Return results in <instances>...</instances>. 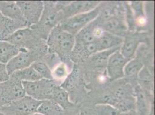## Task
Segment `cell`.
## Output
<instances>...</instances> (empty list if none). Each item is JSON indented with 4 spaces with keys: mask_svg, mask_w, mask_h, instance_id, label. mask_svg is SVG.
I'll return each instance as SVG.
<instances>
[{
    "mask_svg": "<svg viewBox=\"0 0 155 115\" xmlns=\"http://www.w3.org/2000/svg\"><path fill=\"white\" fill-rule=\"evenodd\" d=\"M38 58V53L36 51L21 48L19 52L6 64L7 72L9 76H10L17 71L30 67L34 62L37 61Z\"/></svg>",
    "mask_w": 155,
    "mask_h": 115,
    "instance_id": "ba28073f",
    "label": "cell"
},
{
    "mask_svg": "<svg viewBox=\"0 0 155 115\" xmlns=\"http://www.w3.org/2000/svg\"><path fill=\"white\" fill-rule=\"evenodd\" d=\"M9 78L8 73L6 65L0 63V83L6 82Z\"/></svg>",
    "mask_w": 155,
    "mask_h": 115,
    "instance_id": "f1b7e54d",
    "label": "cell"
},
{
    "mask_svg": "<svg viewBox=\"0 0 155 115\" xmlns=\"http://www.w3.org/2000/svg\"><path fill=\"white\" fill-rule=\"evenodd\" d=\"M120 48H114L105 51H100L92 55L88 59L90 60L91 66L98 70L106 68L107 62L110 56Z\"/></svg>",
    "mask_w": 155,
    "mask_h": 115,
    "instance_id": "2e32d148",
    "label": "cell"
},
{
    "mask_svg": "<svg viewBox=\"0 0 155 115\" xmlns=\"http://www.w3.org/2000/svg\"><path fill=\"white\" fill-rule=\"evenodd\" d=\"M42 101L25 96L0 108V115H30L37 112Z\"/></svg>",
    "mask_w": 155,
    "mask_h": 115,
    "instance_id": "3957f363",
    "label": "cell"
},
{
    "mask_svg": "<svg viewBox=\"0 0 155 115\" xmlns=\"http://www.w3.org/2000/svg\"><path fill=\"white\" fill-rule=\"evenodd\" d=\"M119 115H138L136 110H130L120 113Z\"/></svg>",
    "mask_w": 155,
    "mask_h": 115,
    "instance_id": "4dcf8cb0",
    "label": "cell"
},
{
    "mask_svg": "<svg viewBox=\"0 0 155 115\" xmlns=\"http://www.w3.org/2000/svg\"><path fill=\"white\" fill-rule=\"evenodd\" d=\"M123 37L110 32H104L103 35L96 41L98 52L105 51L114 48H120L122 45Z\"/></svg>",
    "mask_w": 155,
    "mask_h": 115,
    "instance_id": "9a60e30c",
    "label": "cell"
},
{
    "mask_svg": "<svg viewBox=\"0 0 155 115\" xmlns=\"http://www.w3.org/2000/svg\"><path fill=\"white\" fill-rule=\"evenodd\" d=\"M18 5L28 27L36 25L44 11V2L41 1H18Z\"/></svg>",
    "mask_w": 155,
    "mask_h": 115,
    "instance_id": "52a82bcc",
    "label": "cell"
},
{
    "mask_svg": "<svg viewBox=\"0 0 155 115\" xmlns=\"http://www.w3.org/2000/svg\"><path fill=\"white\" fill-rule=\"evenodd\" d=\"M100 9V4L94 9L86 13H81L65 19L59 24L67 32L74 36L86 26L97 19Z\"/></svg>",
    "mask_w": 155,
    "mask_h": 115,
    "instance_id": "5b68a950",
    "label": "cell"
},
{
    "mask_svg": "<svg viewBox=\"0 0 155 115\" xmlns=\"http://www.w3.org/2000/svg\"><path fill=\"white\" fill-rule=\"evenodd\" d=\"M2 17H3V16L2 15V14H1V12H0V19H1V18H2Z\"/></svg>",
    "mask_w": 155,
    "mask_h": 115,
    "instance_id": "d6a6232c",
    "label": "cell"
},
{
    "mask_svg": "<svg viewBox=\"0 0 155 115\" xmlns=\"http://www.w3.org/2000/svg\"><path fill=\"white\" fill-rule=\"evenodd\" d=\"M143 67V64L137 58H133L126 64L124 69V77H136L140 73Z\"/></svg>",
    "mask_w": 155,
    "mask_h": 115,
    "instance_id": "cb8c5ba5",
    "label": "cell"
},
{
    "mask_svg": "<svg viewBox=\"0 0 155 115\" xmlns=\"http://www.w3.org/2000/svg\"><path fill=\"white\" fill-rule=\"evenodd\" d=\"M20 28H22L18 23L3 16L0 19V40H5Z\"/></svg>",
    "mask_w": 155,
    "mask_h": 115,
    "instance_id": "d6986e66",
    "label": "cell"
},
{
    "mask_svg": "<svg viewBox=\"0 0 155 115\" xmlns=\"http://www.w3.org/2000/svg\"><path fill=\"white\" fill-rule=\"evenodd\" d=\"M44 8L38 24L30 27L37 35L46 40L51 31L64 20V15L58 1H43Z\"/></svg>",
    "mask_w": 155,
    "mask_h": 115,
    "instance_id": "7a4b0ae2",
    "label": "cell"
},
{
    "mask_svg": "<svg viewBox=\"0 0 155 115\" xmlns=\"http://www.w3.org/2000/svg\"><path fill=\"white\" fill-rule=\"evenodd\" d=\"M63 109L52 100L42 101L37 112L42 115H63Z\"/></svg>",
    "mask_w": 155,
    "mask_h": 115,
    "instance_id": "ffe728a7",
    "label": "cell"
},
{
    "mask_svg": "<svg viewBox=\"0 0 155 115\" xmlns=\"http://www.w3.org/2000/svg\"><path fill=\"white\" fill-rule=\"evenodd\" d=\"M100 4L101 2L96 1H70L62 9L64 20L77 14L90 12L98 7Z\"/></svg>",
    "mask_w": 155,
    "mask_h": 115,
    "instance_id": "30bf717a",
    "label": "cell"
},
{
    "mask_svg": "<svg viewBox=\"0 0 155 115\" xmlns=\"http://www.w3.org/2000/svg\"><path fill=\"white\" fill-rule=\"evenodd\" d=\"M98 23L105 31L123 37L122 35L128 31L124 19V13L113 17L103 23Z\"/></svg>",
    "mask_w": 155,
    "mask_h": 115,
    "instance_id": "4fadbf2b",
    "label": "cell"
},
{
    "mask_svg": "<svg viewBox=\"0 0 155 115\" xmlns=\"http://www.w3.org/2000/svg\"><path fill=\"white\" fill-rule=\"evenodd\" d=\"M10 76L21 82H33L42 79L31 66L23 70L17 71Z\"/></svg>",
    "mask_w": 155,
    "mask_h": 115,
    "instance_id": "603a6c76",
    "label": "cell"
},
{
    "mask_svg": "<svg viewBox=\"0 0 155 115\" xmlns=\"http://www.w3.org/2000/svg\"><path fill=\"white\" fill-rule=\"evenodd\" d=\"M26 96L38 101L51 100L52 90L60 85L52 79H41L33 82H22Z\"/></svg>",
    "mask_w": 155,
    "mask_h": 115,
    "instance_id": "277c9868",
    "label": "cell"
},
{
    "mask_svg": "<svg viewBox=\"0 0 155 115\" xmlns=\"http://www.w3.org/2000/svg\"><path fill=\"white\" fill-rule=\"evenodd\" d=\"M20 51V48L7 41L0 40V63L6 65Z\"/></svg>",
    "mask_w": 155,
    "mask_h": 115,
    "instance_id": "e0dca14e",
    "label": "cell"
},
{
    "mask_svg": "<svg viewBox=\"0 0 155 115\" xmlns=\"http://www.w3.org/2000/svg\"><path fill=\"white\" fill-rule=\"evenodd\" d=\"M96 112L97 115H119L120 113L116 108L106 103L97 104Z\"/></svg>",
    "mask_w": 155,
    "mask_h": 115,
    "instance_id": "83f0119b",
    "label": "cell"
},
{
    "mask_svg": "<svg viewBox=\"0 0 155 115\" xmlns=\"http://www.w3.org/2000/svg\"><path fill=\"white\" fill-rule=\"evenodd\" d=\"M134 95L136 98V111L138 115H148V103L142 90L137 88L134 90Z\"/></svg>",
    "mask_w": 155,
    "mask_h": 115,
    "instance_id": "d4e9b609",
    "label": "cell"
},
{
    "mask_svg": "<svg viewBox=\"0 0 155 115\" xmlns=\"http://www.w3.org/2000/svg\"><path fill=\"white\" fill-rule=\"evenodd\" d=\"M53 79L58 84L63 83L70 74V68L68 64L60 61L51 69Z\"/></svg>",
    "mask_w": 155,
    "mask_h": 115,
    "instance_id": "44dd1931",
    "label": "cell"
},
{
    "mask_svg": "<svg viewBox=\"0 0 155 115\" xmlns=\"http://www.w3.org/2000/svg\"><path fill=\"white\" fill-rule=\"evenodd\" d=\"M47 50L58 56L65 63L69 59L75 43V36L63 30L60 25L52 29L46 39Z\"/></svg>",
    "mask_w": 155,
    "mask_h": 115,
    "instance_id": "6da1fadb",
    "label": "cell"
},
{
    "mask_svg": "<svg viewBox=\"0 0 155 115\" xmlns=\"http://www.w3.org/2000/svg\"><path fill=\"white\" fill-rule=\"evenodd\" d=\"M0 12L4 17L16 22L22 28L28 27L16 1H0Z\"/></svg>",
    "mask_w": 155,
    "mask_h": 115,
    "instance_id": "8fae6325",
    "label": "cell"
},
{
    "mask_svg": "<svg viewBox=\"0 0 155 115\" xmlns=\"http://www.w3.org/2000/svg\"><path fill=\"white\" fill-rule=\"evenodd\" d=\"M41 115V114H40V113H39L38 112H36V113H33V114H31V115Z\"/></svg>",
    "mask_w": 155,
    "mask_h": 115,
    "instance_id": "1f68e13d",
    "label": "cell"
},
{
    "mask_svg": "<svg viewBox=\"0 0 155 115\" xmlns=\"http://www.w3.org/2000/svg\"><path fill=\"white\" fill-rule=\"evenodd\" d=\"M50 100L57 103L63 109L68 107L71 104L68 92L60 85H56L52 90Z\"/></svg>",
    "mask_w": 155,
    "mask_h": 115,
    "instance_id": "ac0fdd59",
    "label": "cell"
},
{
    "mask_svg": "<svg viewBox=\"0 0 155 115\" xmlns=\"http://www.w3.org/2000/svg\"><path fill=\"white\" fill-rule=\"evenodd\" d=\"M142 38L140 35H127L123 38V43L119 51L124 57L128 60L134 58L136 51L142 42Z\"/></svg>",
    "mask_w": 155,
    "mask_h": 115,
    "instance_id": "5bb4252c",
    "label": "cell"
},
{
    "mask_svg": "<svg viewBox=\"0 0 155 115\" xmlns=\"http://www.w3.org/2000/svg\"><path fill=\"white\" fill-rule=\"evenodd\" d=\"M4 84V101L5 104L18 100L26 96L22 82L9 76Z\"/></svg>",
    "mask_w": 155,
    "mask_h": 115,
    "instance_id": "7c38bea8",
    "label": "cell"
},
{
    "mask_svg": "<svg viewBox=\"0 0 155 115\" xmlns=\"http://www.w3.org/2000/svg\"><path fill=\"white\" fill-rule=\"evenodd\" d=\"M134 14L136 27L145 26L147 23V19L145 14L143 2L141 1H131L129 4Z\"/></svg>",
    "mask_w": 155,
    "mask_h": 115,
    "instance_id": "7402d4cb",
    "label": "cell"
},
{
    "mask_svg": "<svg viewBox=\"0 0 155 115\" xmlns=\"http://www.w3.org/2000/svg\"><path fill=\"white\" fill-rule=\"evenodd\" d=\"M5 105L4 101V84L0 83V108Z\"/></svg>",
    "mask_w": 155,
    "mask_h": 115,
    "instance_id": "f546056e",
    "label": "cell"
},
{
    "mask_svg": "<svg viewBox=\"0 0 155 115\" xmlns=\"http://www.w3.org/2000/svg\"><path fill=\"white\" fill-rule=\"evenodd\" d=\"M37 36L31 28L26 27L16 30L5 40L20 49L25 48L28 50L35 51L38 45L37 40Z\"/></svg>",
    "mask_w": 155,
    "mask_h": 115,
    "instance_id": "8992f818",
    "label": "cell"
},
{
    "mask_svg": "<svg viewBox=\"0 0 155 115\" xmlns=\"http://www.w3.org/2000/svg\"><path fill=\"white\" fill-rule=\"evenodd\" d=\"M31 66L42 79L53 80L51 69L45 62L37 61L34 62Z\"/></svg>",
    "mask_w": 155,
    "mask_h": 115,
    "instance_id": "484cf974",
    "label": "cell"
},
{
    "mask_svg": "<svg viewBox=\"0 0 155 115\" xmlns=\"http://www.w3.org/2000/svg\"><path fill=\"white\" fill-rule=\"evenodd\" d=\"M124 19L128 31H134L136 30V21L129 3H124Z\"/></svg>",
    "mask_w": 155,
    "mask_h": 115,
    "instance_id": "4316f807",
    "label": "cell"
},
{
    "mask_svg": "<svg viewBox=\"0 0 155 115\" xmlns=\"http://www.w3.org/2000/svg\"><path fill=\"white\" fill-rule=\"evenodd\" d=\"M119 49L110 56L106 66L107 76L112 80L119 79L124 77V69L129 61L122 55Z\"/></svg>",
    "mask_w": 155,
    "mask_h": 115,
    "instance_id": "9c48e42d",
    "label": "cell"
}]
</instances>
